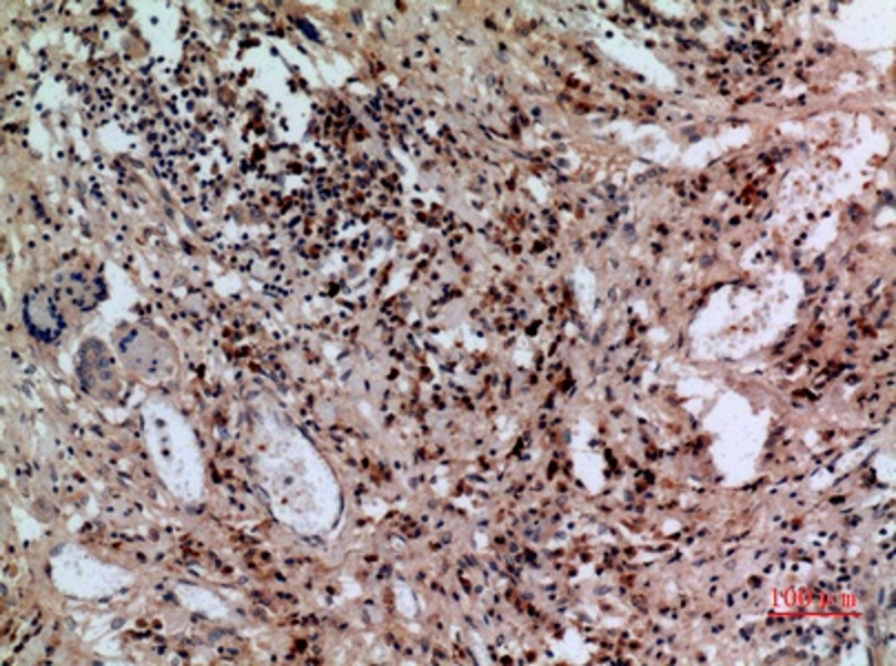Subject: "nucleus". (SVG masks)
I'll return each mask as SVG.
<instances>
[{
	"label": "nucleus",
	"mask_w": 896,
	"mask_h": 666,
	"mask_svg": "<svg viewBox=\"0 0 896 666\" xmlns=\"http://www.w3.org/2000/svg\"><path fill=\"white\" fill-rule=\"evenodd\" d=\"M25 325L41 342H54L65 331L63 314L43 291H34L25 298Z\"/></svg>",
	"instance_id": "nucleus-1"
}]
</instances>
